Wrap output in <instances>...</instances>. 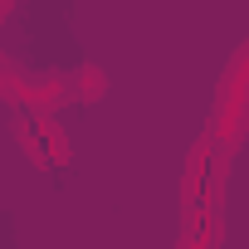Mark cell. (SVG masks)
<instances>
[{
  "label": "cell",
  "instance_id": "obj_4",
  "mask_svg": "<svg viewBox=\"0 0 249 249\" xmlns=\"http://www.w3.org/2000/svg\"><path fill=\"white\" fill-rule=\"evenodd\" d=\"M69 93H73L78 103H98V98H107V73H103L98 64H83V69L73 73Z\"/></svg>",
  "mask_w": 249,
  "mask_h": 249
},
{
  "label": "cell",
  "instance_id": "obj_1",
  "mask_svg": "<svg viewBox=\"0 0 249 249\" xmlns=\"http://www.w3.org/2000/svg\"><path fill=\"white\" fill-rule=\"evenodd\" d=\"M225 171H230V152L205 137V142L196 147V157H191V171H186V196H191V205H210V196L225 186Z\"/></svg>",
  "mask_w": 249,
  "mask_h": 249
},
{
  "label": "cell",
  "instance_id": "obj_3",
  "mask_svg": "<svg viewBox=\"0 0 249 249\" xmlns=\"http://www.w3.org/2000/svg\"><path fill=\"white\" fill-rule=\"evenodd\" d=\"M181 249H215V210H210V205H191V210H186Z\"/></svg>",
  "mask_w": 249,
  "mask_h": 249
},
{
  "label": "cell",
  "instance_id": "obj_2",
  "mask_svg": "<svg viewBox=\"0 0 249 249\" xmlns=\"http://www.w3.org/2000/svg\"><path fill=\"white\" fill-rule=\"evenodd\" d=\"M15 142H20V147L30 152V161H39V166H54V161L69 157V142L59 137L54 117H30V112H20V117H15Z\"/></svg>",
  "mask_w": 249,
  "mask_h": 249
}]
</instances>
